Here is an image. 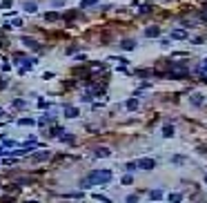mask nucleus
Masks as SVG:
<instances>
[{
    "label": "nucleus",
    "mask_w": 207,
    "mask_h": 203,
    "mask_svg": "<svg viewBox=\"0 0 207 203\" xmlns=\"http://www.w3.org/2000/svg\"><path fill=\"white\" fill-rule=\"evenodd\" d=\"M111 179L109 170H98V172H91L89 176L82 181V185H100V183H107Z\"/></svg>",
    "instance_id": "1"
},
{
    "label": "nucleus",
    "mask_w": 207,
    "mask_h": 203,
    "mask_svg": "<svg viewBox=\"0 0 207 203\" xmlns=\"http://www.w3.org/2000/svg\"><path fill=\"white\" fill-rule=\"evenodd\" d=\"M138 165H140V168H143V170H152V168H154V165H156V163H154V161H152V158H143V161H140V163H138Z\"/></svg>",
    "instance_id": "2"
},
{
    "label": "nucleus",
    "mask_w": 207,
    "mask_h": 203,
    "mask_svg": "<svg viewBox=\"0 0 207 203\" xmlns=\"http://www.w3.org/2000/svg\"><path fill=\"white\" fill-rule=\"evenodd\" d=\"M145 34H147V36H149V38H156V36H158V34H160V29H158V27H149V29H147V31H145Z\"/></svg>",
    "instance_id": "3"
},
{
    "label": "nucleus",
    "mask_w": 207,
    "mask_h": 203,
    "mask_svg": "<svg viewBox=\"0 0 207 203\" xmlns=\"http://www.w3.org/2000/svg\"><path fill=\"white\" fill-rule=\"evenodd\" d=\"M22 42H25L27 47H34V49H38V47H40V45H38L36 40H31V38H22Z\"/></svg>",
    "instance_id": "4"
},
{
    "label": "nucleus",
    "mask_w": 207,
    "mask_h": 203,
    "mask_svg": "<svg viewBox=\"0 0 207 203\" xmlns=\"http://www.w3.org/2000/svg\"><path fill=\"white\" fill-rule=\"evenodd\" d=\"M127 109H138V101L136 98H129V101H127Z\"/></svg>",
    "instance_id": "5"
},
{
    "label": "nucleus",
    "mask_w": 207,
    "mask_h": 203,
    "mask_svg": "<svg viewBox=\"0 0 207 203\" xmlns=\"http://www.w3.org/2000/svg\"><path fill=\"white\" fill-rule=\"evenodd\" d=\"M172 38H187V31H183V29H176L172 34Z\"/></svg>",
    "instance_id": "6"
},
{
    "label": "nucleus",
    "mask_w": 207,
    "mask_h": 203,
    "mask_svg": "<svg viewBox=\"0 0 207 203\" xmlns=\"http://www.w3.org/2000/svg\"><path fill=\"white\" fill-rule=\"evenodd\" d=\"M192 103H194V105H203V96H201V94H194V96H192Z\"/></svg>",
    "instance_id": "7"
},
{
    "label": "nucleus",
    "mask_w": 207,
    "mask_h": 203,
    "mask_svg": "<svg viewBox=\"0 0 207 203\" xmlns=\"http://www.w3.org/2000/svg\"><path fill=\"white\" fill-rule=\"evenodd\" d=\"M163 134H165V136H172V134H174V127L172 125H165V127H163Z\"/></svg>",
    "instance_id": "8"
},
{
    "label": "nucleus",
    "mask_w": 207,
    "mask_h": 203,
    "mask_svg": "<svg viewBox=\"0 0 207 203\" xmlns=\"http://www.w3.org/2000/svg\"><path fill=\"white\" fill-rule=\"evenodd\" d=\"M96 154H98V156H107V154H109V150H107V147H98Z\"/></svg>",
    "instance_id": "9"
},
{
    "label": "nucleus",
    "mask_w": 207,
    "mask_h": 203,
    "mask_svg": "<svg viewBox=\"0 0 207 203\" xmlns=\"http://www.w3.org/2000/svg\"><path fill=\"white\" fill-rule=\"evenodd\" d=\"M67 116H78V109L76 107H69V109H67Z\"/></svg>",
    "instance_id": "10"
},
{
    "label": "nucleus",
    "mask_w": 207,
    "mask_h": 203,
    "mask_svg": "<svg viewBox=\"0 0 207 203\" xmlns=\"http://www.w3.org/2000/svg\"><path fill=\"white\" fill-rule=\"evenodd\" d=\"M134 45H136V42H134V40H125V42H122V47H125V49H131V47H134Z\"/></svg>",
    "instance_id": "11"
},
{
    "label": "nucleus",
    "mask_w": 207,
    "mask_h": 203,
    "mask_svg": "<svg viewBox=\"0 0 207 203\" xmlns=\"http://www.w3.org/2000/svg\"><path fill=\"white\" fill-rule=\"evenodd\" d=\"M169 201H172V203H180V194H172V197H169Z\"/></svg>",
    "instance_id": "12"
},
{
    "label": "nucleus",
    "mask_w": 207,
    "mask_h": 203,
    "mask_svg": "<svg viewBox=\"0 0 207 203\" xmlns=\"http://www.w3.org/2000/svg\"><path fill=\"white\" fill-rule=\"evenodd\" d=\"M160 197H163V192H158V190H154V192H152V199H154V201H158Z\"/></svg>",
    "instance_id": "13"
},
{
    "label": "nucleus",
    "mask_w": 207,
    "mask_h": 203,
    "mask_svg": "<svg viewBox=\"0 0 207 203\" xmlns=\"http://www.w3.org/2000/svg\"><path fill=\"white\" fill-rule=\"evenodd\" d=\"M98 0H82V7H89V5H96Z\"/></svg>",
    "instance_id": "14"
},
{
    "label": "nucleus",
    "mask_w": 207,
    "mask_h": 203,
    "mask_svg": "<svg viewBox=\"0 0 207 203\" xmlns=\"http://www.w3.org/2000/svg\"><path fill=\"white\" fill-rule=\"evenodd\" d=\"M25 9H27V11H36V5H34V2H27Z\"/></svg>",
    "instance_id": "15"
},
{
    "label": "nucleus",
    "mask_w": 207,
    "mask_h": 203,
    "mask_svg": "<svg viewBox=\"0 0 207 203\" xmlns=\"http://www.w3.org/2000/svg\"><path fill=\"white\" fill-rule=\"evenodd\" d=\"M140 11H143V14H149V11H152V7H149V5H143Z\"/></svg>",
    "instance_id": "16"
},
{
    "label": "nucleus",
    "mask_w": 207,
    "mask_h": 203,
    "mask_svg": "<svg viewBox=\"0 0 207 203\" xmlns=\"http://www.w3.org/2000/svg\"><path fill=\"white\" fill-rule=\"evenodd\" d=\"M136 201H138V197H136V194H131V197L127 199V203H136Z\"/></svg>",
    "instance_id": "17"
},
{
    "label": "nucleus",
    "mask_w": 207,
    "mask_h": 203,
    "mask_svg": "<svg viewBox=\"0 0 207 203\" xmlns=\"http://www.w3.org/2000/svg\"><path fill=\"white\" fill-rule=\"evenodd\" d=\"M14 105H16V107H18V109H22V107H25V101H16V103H14Z\"/></svg>",
    "instance_id": "18"
},
{
    "label": "nucleus",
    "mask_w": 207,
    "mask_h": 203,
    "mask_svg": "<svg viewBox=\"0 0 207 203\" xmlns=\"http://www.w3.org/2000/svg\"><path fill=\"white\" fill-rule=\"evenodd\" d=\"M198 74H207V60L203 63V67H201V71H198Z\"/></svg>",
    "instance_id": "19"
},
{
    "label": "nucleus",
    "mask_w": 207,
    "mask_h": 203,
    "mask_svg": "<svg viewBox=\"0 0 207 203\" xmlns=\"http://www.w3.org/2000/svg\"><path fill=\"white\" fill-rule=\"evenodd\" d=\"M205 183H207V176H205Z\"/></svg>",
    "instance_id": "20"
}]
</instances>
